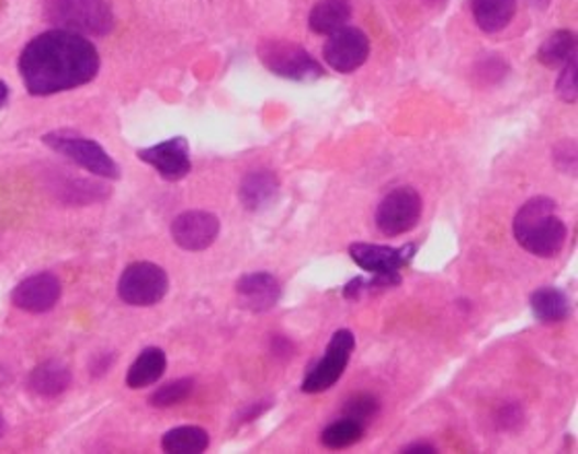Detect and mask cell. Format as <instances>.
Listing matches in <instances>:
<instances>
[{"label":"cell","mask_w":578,"mask_h":454,"mask_svg":"<svg viewBox=\"0 0 578 454\" xmlns=\"http://www.w3.org/2000/svg\"><path fill=\"white\" fill-rule=\"evenodd\" d=\"M69 385V367L65 366L63 362H56V360H48V362L39 364L30 376V388L34 390L37 397H46V399L63 395Z\"/></svg>","instance_id":"ffe728a7"},{"label":"cell","mask_w":578,"mask_h":454,"mask_svg":"<svg viewBox=\"0 0 578 454\" xmlns=\"http://www.w3.org/2000/svg\"><path fill=\"white\" fill-rule=\"evenodd\" d=\"M418 252V245L393 246L366 245L355 242L350 246L351 261L370 275H386L401 277V271L409 266Z\"/></svg>","instance_id":"9c48e42d"},{"label":"cell","mask_w":578,"mask_h":454,"mask_svg":"<svg viewBox=\"0 0 578 454\" xmlns=\"http://www.w3.org/2000/svg\"><path fill=\"white\" fill-rule=\"evenodd\" d=\"M209 442L207 430L199 425H180L166 432V436L161 438V449L166 453L199 454L209 449Z\"/></svg>","instance_id":"44dd1931"},{"label":"cell","mask_w":578,"mask_h":454,"mask_svg":"<svg viewBox=\"0 0 578 454\" xmlns=\"http://www.w3.org/2000/svg\"><path fill=\"white\" fill-rule=\"evenodd\" d=\"M100 70V54L86 35L53 30L35 35L19 58V72L32 95H53L88 86Z\"/></svg>","instance_id":"6da1fadb"},{"label":"cell","mask_w":578,"mask_h":454,"mask_svg":"<svg viewBox=\"0 0 578 454\" xmlns=\"http://www.w3.org/2000/svg\"><path fill=\"white\" fill-rule=\"evenodd\" d=\"M421 219V196L411 186H399L386 194L376 209V227L388 238H397L416 229Z\"/></svg>","instance_id":"ba28073f"},{"label":"cell","mask_w":578,"mask_h":454,"mask_svg":"<svg viewBox=\"0 0 578 454\" xmlns=\"http://www.w3.org/2000/svg\"><path fill=\"white\" fill-rule=\"evenodd\" d=\"M166 367H168V360H166L163 350L147 348L140 351L139 357L133 362V366L128 367L126 386L133 390H139L145 386L156 385L163 376Z\"/></svg>","instance_id":"d6986e66"},{"label":"cell","mask_w":578,"mask_h":454,"mask_svg":"<svg viewBox=\"0 0 578 454\" xmlns=\"http://www.w3.org/2000/svg\"><path fill=\"white\" fill-rule=\"evenodd\" d=\"M259 58L273 75L290 81L310 83L325 77L320 63L308 50L287 39H267L259 46Z\"/></svg>","instance_id":"277c9868"},{"label":"cell","mask_w":578,"mask_h":454,"mask_svg":"<svg viewBox=\"0 0 578 454\" xmlns=\"http://www.w3.org/2000/svg\"><path fill=\"white\" fill-rule=\"evenodd\" d=\"M236 296L245 310L252 315H263L280 304L281 283L267 271L248 273L236 283Z\"/></svg>","instance_id":"5bb4252c"},{"label":"cell","mask_w":578,"mask_h":454,"mask_svg":"<svg viewBox=\"0 0 578 454\" xmlns=\"http://www.w3.org/2000/svg\"><path fill=\"white\" fill-rule=\"evenodd\" d=\"M46 19L58 30L102 37L114 30V13L107 0H46Z\"/></svg>","instance_id":"3957f363"},{"label":"cell","mask_w":578,"mask_h":454,"mask_svg":"<svg viewBox=\"0 0 578 454\" xmlns=\"http://www.w3.org/2000/svg\"><path fill=\"white\" fill-rule=\"evenodd\" d=\"M271 407V402L264 401V405H261V402H252L248 409H246L245 413H242V421H250V420H257L261 413H264L267 409Z\"/></svg>","instance_id":"f1b7e54d"},{"label":"cell","mask_w":578,"mask_h":454,"mask_svg":"<svg viewBox=\"0 0 578 454\" xmlns=\"http://www.w3.org/2000/svg\"><path fill=\"white\" fill-rule=\"evenodd\" d=\"M63 294V285L53 273H37L21 281L13 290V304L30 315H44L53 310Z\"/></svg>","instance_id":"4fadbf2b"},{"label":"cell","mask_w":578,"mask_h":454,"mask_svg":"<svg viewBox=\"0 0 578 454\" xmlns=\"http://www.w3.org/2000/svg\"><path fill=\"white\" fill-rule=\"evenodd\" d=\"M170 290L168 273L154 262L128 264L118 281V296L135 308H149L159 304Z\"/></svg>","instance_id":"8992f818"},{"label":"cell","mask_w":578,"mask_h":454,"mask_svg":"<svg viewBox=\"0 0 578 454\" xmlns=\"http://www.w3.org/2000/svg\"><path fill=\"white\" fill-rule=\"evenodd\" d=\"M370 56L369 35L364 34L358 27H343L339 32L329 35L325 48H322V58L325 63L343 75H350L360 69Z\"/></svg>","instance_id":"30bf717a"},{"label":"cell","mask_w":578,"mask_h":454,"mask_svg":"<svg viewBox=\"0 0 578 454\" xmlns=\"http://www.w3.org/2000/svg\"><path fill=\"white\" fill-rule=\"evenodd\" d=\"M355 350V337L350 329L333 332L325 355L310 367L302 381V393L318 395L333 388L350 366L351 353Z\"/></svg>","instance_id":"5b68a950"},{"label":"cell","mask_w":578,"mask_h":454,"mask_svg":"<svg viewBox=\"0 0 578 454\" xmlns=\"http://www.w3.org/2000/svg\"><path fill=\"white\" fill-rule=\"evenodd\" d=\"M350 19V0H318L308 15V25L315 34L331 35L343 30Z\"/></svg>","instance_id":"2e32d148"},{"label":"cell","mask_w":578,"mask_h":454,"mask_svg":"<svg viewBox=\"0 0 578 454\" xmlns=\"http://www.w3.org/2000/svg\"><path fill=\"white\" fill-rule=\"evenodd\" d=\"M514 238L529 254L554 259L568 238V227L558 217V203L549 196L529 198L514 217Z\"/></svg>","instance_id":"7a4b0ae2"},{"label":"cell","mask_w":578,"mask_h":454,"mask_svg":"<svg viewBox=\"0 0 578 454\" xmlns=\"http://www.w3.org/2000/svg\"><path fill=\"white\" fill-rule=\"evenodd\" d=\"M44 143L60 156L75 161L77 166L86 168L88 172L95 175H102L107 180H118L121 178V170L116 166V161L107 156L104 147L95 140L79 137L75 133H67V130H56L44 137Z\"/></svg>","instance_id":"52a82bcc"},{"label":"cell","mask_w":578,"mask_h":454,"mask_svg":"<svg viewBox=\"0 0 578 454\" xmlns=\"http://www.w3.org/2000/svg\"><path fill=\"white\" fill-rule=\"evenodd\" d=\"M404 454H434L439 453L432 444H428V442H413V444H409V446H404V451H401Z\"/></svg>","instance_id":"83f0119b"},{"label":"cell","mask_w":578,"mask_h":454,"mask_svg":"<svg viewBox=\"0 0 578 454\" xmlns=\"http://www.w3.org/2000/svg\"><path fill=\"white\" fill-rule=\"evenodd\" d=\"M2 430H4V420H2V416H0V434H2Z\"/></svg>","instance_id":"1f68e13d"},{"label":"cell","mask_w":578,"mask_h":454,"mask_svg":"<svg viewBox=\"0 0 578 454\" xmlns=\"http://www.w3.org/2000/svg\"><path fill=\"white\" fill-rule=\"evenodd\" d=\"M531 310L542 325H558L570 315V299L552 285H544L531 294Z\"/></svg>","instance_id":"e0dca14e"},{"label":"cell","mask_w":578,"mask_h":454,"mask_svg":"<svg viewBox=\"0 0 578 454\" xmlns=\"http://www.w3.org/2000/svg\"><path fill=\"white\" fill-rule=\"evenodd\" d=\"M472 13L481 32L498 34L514 18L517 0H472Z\"/></svg>","instance_id":"ac0fdd59"},{"label":"cell","mask_w":578,"mask_h":454,"mask_svg":"<svg viewBox=\"0 0 578 454\" xmlns=\"http://www.w3.org/2000/svg\"><path fill=\"white\" fill-rule=\"evenodd\" d=\"M280 194V178L271 170H254L245 175L240 184V203L248 211H263L277 198Z\"/></svg>","instance_id":"9a60e30c"},{"label":"cell","mask_w":578,"mask_h":454,"mask_svg":"<svg viewBox=\"0 0 578 454\" xmlns=\"http://www.w3.org/2000/svg\"><path fill=\"white\" fill-rule=\"evenodd\" d=\"M137 158L151 168L158 170V174L168 182H178L182 178L191 174L193 163H191V147L184 137L163 140L154 147L139 149Z\"/></svg>","instance_id":"7c38bea8"},{"label":"cell","mask_w":578,"mask_h":454,"mask_svg":"<svg viewBox=\"0 0 578 454\" xmlns=\"http://www.w3.org/2000/svg\"><path fill=\"white\" fill-rule=\"evenodd\" d=\"M577 56H573L564 67H562L560 79L556 91L564 102L575 104L577 102Z\"/></svg>","instance_id":"484cf974"},{"label":"cell","mask_w":578,"mask_h":454,"mask_svg":"<svg viewBox=\"0 0 578 454\" xmlns=\"http://www.w3.org/2000/svg\"><path fill=\"white\" fill-rule=\"evenodd\" d=\"M7 100H9V88L0 81V107L7 104Z\"/></svg>","instance_id":"f546056e"},{"label":"cell","mask_w":578,"mask_h":454,"mask_svg":"<svg viewBox=\"0 0 578 454\" xmlns=\"http://www.w3.org/2000/svg\"><path fill=\"white\" fill-rule=\"evenodd\" d=\"M531 4H535V7H540V9H545V7L549 4V0H531Z\"/></svg>","instance_id":"4dcf8cb0"},{"label":"cell","mask_w":578,"mask_h":454,"mask_svg":"<svg viewBox=\"0 0 578 454\" xmlns=\"http://www.w3.org/2000/svg\"><path fill=\"white\" fill-rule=\"evenodd\" d=\"M381 411V402L370 395V393H360L355 397H351L350 401H345L343 407V418L355 420L362 425H369L370 421L374 420Z\"/></svg>","instance_id":"d4e9b609"},{"label":"cell","mask_w":578,"mask_h":454,"mask_svg":"<svg viewBox=\"0 0 578 454\" xmlns=\"http://www.w3.org/2000/svg\"><path fill=\"white\" fill-rule=\"evenodd\" d=\"M193 378H180V381H174V383L159 386L158 390L149 397V405L159 407V409L174 407V405H180L184 399H189L193 395Z\"/></svg>","instance_id":"cb8c5ba5"},{"label":"cell","mask_w":578,"mask_h":454,"mask_svg":"<svg viewBox=\"0 0 578 454\" xmlns=\"http://www.w3.org/2000/svg\"><path fill=\"white\" fill-rule=\"evenodd\" d=\"M498 425L500 430H517L521 423H523V409L517 405V402H510V405H505L498 413Z\"/></svg>","instance_id":"4316f807"},{"label":"cell","mask_w":578,"mask_h":454,"mask_svg":"<svg viewBox=\"0 0 578 454\" xmlns=\"http://www.w3.org/2000/svg\"><path fill=\"white\" fill-rule=\"evenodd\" d=\"M573 56H577V34L570 30H558L545 37L537 60L547 69H562Z\"/></svg>","instance_id":"7402d4cb"},{"label":"cell","mask_w":578,"mask_h":454,"mask_svg":"<svg viewBox=\"0 0 578 454\" xmlns=\"http://www.w3.org/2000/svg\"><path fill=\"white\" fill-rule=\"evenodd\" d=\"M222 224L209 211H184L172 222V240L182 250H207L219 236Z\"/></svg>","instance_id":"8fae6325"},{"label":"cell","mask_w":578,"mask_h":454,"mask_svg":"<svg viewBox=\"0 0 578 454\" xmlns=\"http://www.w3.org/2000/svg\"><path fill=\"white\" fill-rule=\"evenodd\" d=\"M364 434H366V425L350 420V418H341L322 430L320 444L331 451H341V449H350L353 444H358Z\"/></svg>","instance_id":"603a6c76"}]
</instances>
